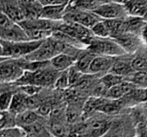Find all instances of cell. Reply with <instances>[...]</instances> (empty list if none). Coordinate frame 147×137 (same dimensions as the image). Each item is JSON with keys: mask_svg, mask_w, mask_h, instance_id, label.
Listing matches in <instances>:
<instances>
[{"mask_svg": "<svg viewBox=\"0 0 147 137\" xmlns=\"http://www.w3.org/2000/svg\"><path fill=\"white\" fill-rule=\"evenodd\" d=\"M60 72L54 70L50 65L34 71H24L22 75L16 81L20 85H34L37 87H44L54 85V82Z\"/></svg>", "mask_w": 147, "mask_h": 137, "instance_id": "1", "label": "cell"}, {"mask_svg": "<svg viewBox=\"0 0 147 137\" xmlns=\"http://www.w3.org/2000/svg\"><path fill=\"white\" fill-rule=\"evenodd\" d=\"M0 40L5 41H29V38L23 28L15 22L8 28L0 32Z\"/></svg>", "mask_w": 147, "mask_h": 137, "instance_id": "10", "label": "cell"}, {"mask_svg": "<svg viewBox=\"0 0 147 137\" xmlns=\"http://www.w3.org/2000/svg\"><path fill=\"white\" fill-rule=\"evenodd\" d=\"M23 72L17 59L6 58L0 61V83L16 82Z\"/></svg>", "mask_w": 147, "mask_h": 137, "instance_id": "5", "label": "cell"}, {"mask_svg": "<svg viewBox=\"0 0 147 137\" xmlns=\"http://www.w3.org/2000/svg\"><path fill=\"white\" fill-rule=\"evenodd\" d=\"M3 57V47H2V45H1V42H0V58Z\"/></svg>", "mask_w": 147, "mask_h": 137, "instance_id": "31", "label": "cell"}, {"mask_svg": "<svg viewBox=\"0 0 147 137\" xmlns=\"http://www.w3.org/2000/svg\"><path fill=\"white\" fill-rule=\"evenodd\" d=\"M52 133L57 137H65V129L60 124H55L52 127Z\"/></svg>", "mask_w": 147, "mask_h": 137, "instance_id": "28", "label": "cell"}, {"mask_svg": "<svg viewBox=\"0 0 147 137\" xmlns=\"http://www.w3.org/2000/svg\"><path fill=\"white\" fill-rule=\"evenodd\" d=\"M116 57L95 55L88 70V74L107 73L111 69Z\"/></svg>", "mask_w": 147, "mask_h": 137, "instance_id": "9", "label": "cell"}, {"mask_svg": "<svg viewBox=\"0 0 147 137\" xmlns=\"http://www.w3.org/2000/svg\"><path fill=\"white\" fill-rule=\"evenodd\" d=\"M13 23H15L5 13L0 11V32L10 27Z\"/></svg>", "mask_w": 147, "mask_h": 137, "instance_id": "27", "label": "cell"}, {"mask_svg": "<svg viewBox=\"0 0 147 137\" xmlns=\"http://www.w3.org/2000/svg\"><path fill=\"white\" fill-rule=\"evenodd\" d=\"M131 66L134 72L146 71L147 60L146 54V47H141L136 53L133 58H131Z\"/></svg>", "mask_w": 147, "mask_h": 137, "instance_id": "18", "label": "cell"}, {"mask_svg": "<svg viewBox=\"0 0 147 137\" xmlns=\"http://www.w3.org/2000/svg\"><path fill=\"white\" fill-rule=\"evenodd\" d=\"M52 112V105L49 104H44L40 106H39L38 114L40 116H47L51 114Z\"/></svg>", "mask_w": 147, "mask_h": 137, "instance_id": "30", "label": "cell"}, {"mask_svg": "<svg viewBox=\"0 0 147 137\" xmlns=\"http://www.w3.org/2000/svg\"><path fill=\"white\" fill-rule=\"evenodd\" d=\"M43 40H29L24 41H1L3 57L9 59H21L35 50Z\"/></svg>", "mask_w": 147, "mask_h": 137, "instance_id": "2", "label": "cell"}, {"mask_svg": "<svg viewBox=\"0 0 147 137\" xmlns=\"http://www.w3.org/2000/svg\"><path fill=\"white\" fill-rule=\"evenodd\" d=\"M76 58L77 57L75 56L61 53V54L55 55L53 58H52L49 60V62H50V66L54 70L58 72H63V71L69 69L74 65Z\"/></svg>", "mask_w": 147, "mask_h": 137, "instance_id": "14", "label": "cell"}, {"mask_svg": "<svg viewBox=\"0 0 147 137\" xmlns=\"http://www.w3.org/2000/svg\"><path fill=\"white\" fill-rule=\"evenodd\" d=\"M13 92H4L0 93V111H9Z\"/></svg>", "mask_w": 147, "mask_h": 137, "instance_id": "25", "label": "cell"}, {"mask_svg": "<svg viewBox=\"0 0 147 137\" xmlns=\"http://www.w3.org/2000/svg\"><path fill=\"white\" fill-rule=\"evenodd\" d=\"M16 125V115L9 111H0V130L12 129Z\"/></svg>", "mask_w": 147, "mask_h": 137, "instance_id": "22", "label": "cell"}, {"mask_svg": "<svg viewBox=\"0 0 147 137\" xmlns=\"http://www.w3.org/2000/svg\"><path fill=\"white\" fill-rule=\"evenodd\" d=\"M42 6L45 5H66L69 0H39Z\"/></svg>", "mask_w": 147, "mask_h": 137, "instance_id": "29", "label": "cell"}, {"mask_svg": "<svg viewBox=\"0 0 147 137\" xmlns=\"http://www.w3.org/2000/svg\"><path fill=\"white\" fill-rule=\"evenodd\" d=\"M127 16L146 17L147 12V0H128L124 4Z\"/></svg>", "mask_w": 147, "mask_h": 137, "instance_id": "15", "label": "cell"}, {"mask_svg": "<svg viewBox=\"0 0 147 137\" xmlns=\"http://www.w3.org/2000/svg\"><path fill=\"white\" fill-rule=\"evenodd\" d=\"M87 51L94 55L118 57L126 54L121 47L113 38L94 37L90 43L85 47Z\"/></svg>", "mask_w": 147, "mask_h": 137, "instance_id": "3", "label": "cell"}, {"mask_svg": "<svg viewBox=\"0 0 147 137\" xmlns=\"http://www.w3.org/2000/svg\"><path fill=\"white\" fill-rule=\"evenodd\" d=\"M93 35L95 37H98V38H108L109 37V30L105 25L104 21L102 19L100 20L98 22H96L91 28H90Z\"/></svg>", "mask_w": 147, "mask_h": 137, "instance_id": "24", "label": "cell"}, {"mask_svg": "<svg viewBox=\"0 0 147 137\" xmlns=\"http://www.w3.org/2000/svg\"><path fill=\"white\" fill-rule=\"evenodd\" d=\"M92 12L98 17L103 20L107 19H122L127 16V13L124 5L114 3L106 2L98 4Z\"/></svg>", "mask_w": 147, "mask_h": 137, "instance_id": "4", "label": "cell"}, {"mask_svg": "<svg viewBox=\"0 0 147 137\" xmlns=\"http://www.w3.org/2000/svg\"><path fill=\"white\" fill-rule=\"evenodd\" d=\"M27 98H28V95L22 92L14 93L12 96L9 111L14 115H16L23 111H26L27 110Z\"/></svg>", "mask_w": 147, "mask_h": 137, "instance_id": "17", "label": "cell"}, {"mask_svg": "<svg viewBox=\"0 0 147 137\" xmlns=\"http://www.w3.org/2000/svg\"><path fill=\"white\" fill-rule=\"evenodd\" d=\"M66 5H45L42 6L39 18L49 21H63Z\"/></svg>", "mask_w": 147, "mask_h": 137, "instance_id": "12", "label": "cell"}, {"mask_svg": "<svg viewBox=\"0 0 147 137\" xmlns=\"http://www.w3.org/2000/svg\"><path fill=\"white\" fill-rule=\"evenodd\" d=\"M124 80V78L121 76H119L117 74L112 73H107L105 75H103L100 80V82L106 87V89H109L112 86H115L120 83H121Z\"/></svg>", "mask_w": 147, "mask_h": 137, "instance_id": "23", "label": "cell"}, {"mask_svg": "<svg viewBox=\"0 0 147 137\" xmlns=\"http://www.w3.org/2000/svg\"><path fill=\"white\" fill-rule=\"evenodd\" d=\"M136 86L127 80H123L121 83L110 87L107 90L105 96L106 98L112 99V100H118L121 99L125 96H127L129 92H131Z\"/></svg>", "mask_w": 147, "mask_h": 137, "instance_id": "11", "label": "cell"}, {"mask_svg": "<svg viewBox=\"0 0 147 137\" xmlns=\"http://www.w3.org/2000/svg\"><path fill=\"white\" fill-rule=\"evenodd\" d=\"M94 56V54H92L86 49L84 51H80V53L76 58L73 66L80 73L84 74H88V70Z\"/></svg>", "mask_w": 147, "mask_h": 137, "instance_id": "16", "label": "cell"}, {"mask_svg": "<svg viewBox=\"0 0 147 137\" xmlns=\"http://www.w3.org/2000/svg\"><path fill=\"white\" fill-rule=\"evenodd\" d=\"M109 126V124L107 121H94L87 126L86 131L89 136H100L104 134Z\"/></svg>", "mask_w": 147, "mask_h": 137, "instance_id": "20", "label": "cell"}, {"mask_svg": "<svg viewBox=\"0 0 147 137\" xmlns=\"http://www.w3.org/2000/svg\"><path fill=\"white\" fill-rule=\"evenodd\" d=\"M113 39L117 42L126 54H134L141 47H146V43L140 36L127 32H123Z\"/></svg>", "mask_w": 147, "mask_h": 137, "instance_id": "7", "label": "cell"}, {"mask_svg": "<svg viewBox=\"0 0 147 137\" xmlns=\"http://www.w3.org/2000/svg\"><path fill=\"white\" fill-rule=\"evenodd\" d=\"M102 20L91 10H82V9H72L67 10L65 13L63 21L74 22L81 24L88 28H91L96 22Z\"/></svg>", "mask_w": 147, "mask_h": 137, "instance_id": "6", "label": "cell"}, {"mask_svg": "<svg viewBox=\"0 0 147 137\" xmlns=\"http://www.w3.org/2000/svg\"><path fill=\"white\" fill-rule=\"evenodd\" d=\"M125 32L140 36L146 43V17H138L127 16L124 18Z\"/></svg>", "mask_w": 147, "mask_h": 137, "instance_id": "8", "label": "cell"}, {"mask_svg": "<svg viewBox=\"0 0 147 137\" xmlns=\"http://www.w3.org/2000/svg\"><path fill=\"white\" fill-rule=\"evenodd\" d=\"M4 59H6V57H2V58H0V61H2V60H4Z\"/></svg>", "mask_w": 147, "mask_h": 137, "instance_id": "32", "label": "cell"}, {"mask_svg": "<svg viewBox=\"0 0 147 137\" xmlns=\"http://www.w3.org/2000/svg\"><path fill=\"white\" fill-rule=\"evenodd\" d=\"M124 56L125 54L115 58L113 66L109 73H112L126 78L134 72L131 66V58H125Z\"/></svg>", "mask_w": 147, "mask_h": 137, "instance_id": "13", "label": "cell"}, {"mask_svg": "<svg viewBox=\"0 0 147 137\" xmlns=\"http://www.w3.org/2000/svg\"><path fill=\"white\" fill-rule=\"evenodd\" d=\"M54 85L57 88L59 89H65L69 85V80H68V75H67V70L60 72L54 82Z\"/></svg>", "mask_w": 147, "mask_h": 137, "instance_id": "26", "label": "cell"}, {"mask_svg": "<svg viewBox=\"0 0 147 137\" xmlns=\"http://www.w3.org/2000/svg\"><path fill=\"white\" fill-rule=\"evenodd\" d=\"M126 78H127V81L130 82L136 87H139V88L146 87V71L133 72L131 74H129Z\"/></svg>", "mask_w": 147, "mask_h": 137, "instance_id": "21", "label": "cell"}, {"mask_svg": "<svg viewBox=\"0 0 147 137\" xmlns=\"http://www.w3.org/2000/svg\"><path fill=\"white\" fill-rule=\"evenodd\" d=\"M38 114L32 110H26L16 115V125L18 124L22 128L37 123Z\"/></svg>", "mask_w": 147, "mask_h": 137, "instance_id": "19", "label": "cell"}]
</instances>
